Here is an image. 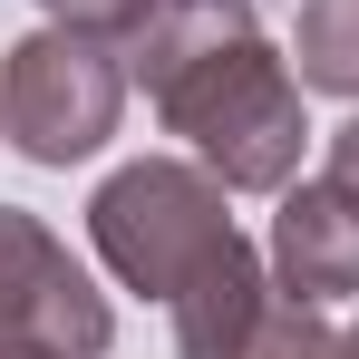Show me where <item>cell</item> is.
I'll return each instance as SVG.
<instances>
[{
  "instance_id": "2",
  "label": "cell",
  "mask_w": 359,
  "mask_h": 359,
  "mask_svg": "<svg viewBox=\"0 0 359 359\" xmlns=\"http://www.w3.org/2000/svg\"><path fill=\"white\" fill-rule=\"evenodd\" d=\"M88 243L97 262L117 272L126 292L175 301L224 243H233V214H224V175L184 165V156H136L88 194Z\"/></svg>"
},
{
  "instance_id": "3",
  "label": "cell",
  "mask_w": 359,
  "mask_h": 359,
  "mask_svg": "<svg viewBox=\"0 0 359 359\" xmlns=\"http://www.w3.org/2000/svg\"><path fill=\"white\" fill-rule=\"evenodd\" d=\"M126 117V49L88 29H29L0 59V136L29 165H88Z\"/></svg>"
},
{
  "instance_id": "5",
  "label": "cell",
  "mask_w": 359,
  "mask_h": 359,
  "mask_svg": "<svg viewBox=\"0 0 359 359\" xmlns=\"http://www.w3.org/2000/svg\"><path fill=\"white\" fill-rule=\"evenodd\" d=\"M262 262H272V292L282 301H311V311L350 301L359 292V194L340 175L282 184V214H272Z\"/></svg>"
},
{
  "instance_id": "10",
  "label": "cell",
  "mask_w": 359,
  "mask_h": 359,
  "mask_svg": "<svg viewBox=\"0 0 359 359\" xmlns=\"http://www.w3.org/2000/svg\"><path fill=\"white\" fill-rule=\"evenodd\" d=\"M39 10H49V20H59V29H88V39H136V29H146V20H156V0H39Z\"/></svg>"
},
{
  "instance_id": "1",
  "label": "cell",
  "mask_w": 359,
  "mask_h": 359,
  "mask_svg": "<svg viewBox=\"0 0 359 359\" xmlns=\"http://www.w3.org/2000/svg\"><path fill=\"white\" fill-rule=\"evenodd\" d=\"M156 117L194 146L204 175H224V194H282L301 175V146H311V117H301V78L292 59H272L262 39H243L224 59H204L194 78H175L156 97Z\"/></svg>"
},
{
  "instance_id": "9",
  "label": "cell",
  "mask_w": 359,
  "mask_h": 359,
  "mask_svg": "<svg viewBox=\"0 0 359 359\" xmlns=\"http://www.w3.org/2000/svg\"><path fill=\"white\" fill-rule=\"evenodd\" d=\"M243 359H359V320H320L311 301H272Z\"/></svg>"
},
{
  "instance_id": "4",
  "label": "cell",
  "mask_w": 359,
  "mask_h": 359,
  "mask_svg": "<svg viewBox=\"0 0 359 359\" xmlns=\"http://www.w3.org/2000/svg\"><path fill=\"white\" fill-rule=\"evenodd\" d=\"M0 340H39V350H59V359H107V340H117L107 292L20 204H0Z\"/></svg>"
},
{
  "instance_id": "8",
  "label": "cell",
  "mask_w": 359,
  "mask_h": 359,
  "mask_svg": "<svg viewBox=\"0 0 359 359\" xmlns=\"http://www.w3.org/2000/svg\"><path fill=\"white\" fill-rule=\"evenodd\" d=\"M292 78L320 97H359V0H301L292 10Z\"/></svg>"
},
{
  "instance_id": "6",
  "label": "cell",
  "mask_w": 359,
  "mask_h": 359,
  "mask_svg": "<svg viewBox=\"0 0 359 359\" xmlns=\"http://www.w3.org/2000/svg\"><path fill=\"white\" fill-rule=\"evenodd\" d=\"M272 262H262V243H224L194 282H184L165 311H175V350L184 359H243L252 350V330H262V311H272Z\"/></svg>"
},
{
  "instance_id": "7",
  "label": "cell",
  "mask_w": 359,
  "mask_h": 359,
  "mask_svg": "<svg viewBox=\"0 0 359 359\" xmlns=\"http://www.w3.org/2000/svg\"><path fill=\"white\" fill-rule=\"evenodd\" d=\"M243 39H262L252 0H156V20L126 39V68L146 78V97H165L175 78H194L204 59H224Z\"/></svg>"
},
{
  "instance_id": "11",
  "label": "cell",
  "mask_w": 359,
  "mask_h": 359,
  "mask_svg": "<svg viewBox=\"0 0 359 359\" xmlns=\"http://www.w3.org/2000/svg\"><path fill=\"white\" fill-rule=\"evenodd\" d=\"M330 175H340V184H350V194H359V117L340 126V136H330Z\"/></svg>"
},
{
  "instance_id": "12",
  "label": "cell",
  "mask_w": 359,
  "mask_h": 359,
  "mask_svg": "<svg viewBox=\"0 0 359 359\" xmlns=\"http://www.w3.org/2000/svg\"><path fill=\"white\" fill-rule=\"evenodd\" d=\"M0 359H59V350H39V340H0Z\"/></svg>"
}]
</instances>
